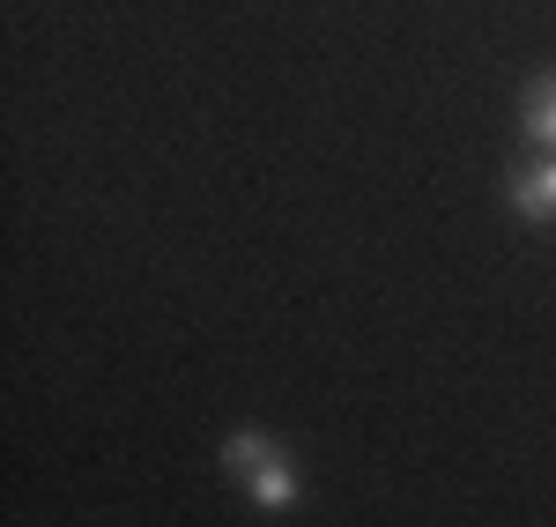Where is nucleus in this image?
Returning a JSON list of instances; mask_svg holds the SVG:
<instances>
[{"mask_svg":"<svg viewBox=\"0 0 556 527\" xmlns=\"http://www.w3.org/2000/svg\"><path fill=\"white\" fill-rule=\"evenodd\" d=\"M215 461H223V476L245 490V505L267 513V520H282V513H298L304 498V468L290 461V446L275 439V431H260V424H238L230 439L215 446Z\"/></svg>","mask_w":556,"mask_h":527,"instance_id":"obj_1","label":"nucleus"},{"mask_svg":"<svg viewBox=\"0 0 556 527\" xmlns=\"http://www.w3.org/2000/svg\"><path fill=\"white\" fill-rule=\"evenodd\" d=\"M505 201H513L519 223H556V156H527L505 178Z\"/></svg>","mask_w":556,"mask_h":527,"instance_id":"obj_2","label":"nucleus"},{"mask_svg":"<svg viewBox=\"0 0 556 527\" xmlns=\"http://www.w3.org/2000/svg\"><path fill=\"white\" fill-rule=\"evenodd\" d=\"M519 127L534 141V156H556V67H542L519 97Z\"/></svg>","mask_w":556,"mask_h":527,"instance_id":"obj_3","label":"nucleus"}]
</instances>
